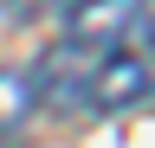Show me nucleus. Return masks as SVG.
<instances>
[{
  "instance_id": "nucleus-5",
  "label": "nucleus",
  "mask_w": 155,
  "mask_h": 148,
  "mask_svg": "<svg viewBox=\"0 0 155 148\" xmlns=\"http://www.w3.org/2000/svg\"><path fill=\"white\" fill-rule=\"evenodd\" d=\"M136 32H142V58L155 71V0H136Z\"/></svg>"
},
{
  "instance_id": "nucleus-6",
  "label": "nucleus",
  "mask_w": 155,
  "mask_h": 148,
  "mask_svg": "<svg viewBox=\"0 0 155 148\" xmlns=\"http://www.w3.org/2000/svg\"><path fill=\"white\" fill-rule=\"evenodd\" d=\"M7 7H13V20H39L45 7H58V0H7Z\"/></svg>"
},
{
  "instance_id": "nucleus-4",
  "label": "nucleus",
  "mask_w": 155,
  "mask_h": 148,
  "mask_svg": "<svg viewBox=\"0 0 155 148\" xmlns=\"http://www.w3.org/2000/svg\"><path fill=\"white\" fill-rule=\"evenodd\" d=\"M32 109H39V97H32V71L0 65V135L26 129V116H32Z\"/></svg>"
},
{
  "instance_id": "nucleus-3",
  "label": "nucleus",
  "mask_w": 155,
  "mask_h": 148,
  "mask_svg": "<svg viewBox=\"0 0 155 148\" xmlns=\"http://www.w3.org/2000/svg\"><path fill=\"white\" fill-rule=\"evenodd\" d=\"M129 26H136V0H71L65 7V39L84 52H116Z\"/></svg>"
},
{
  "instance_id": "nucleus-1",
  "label": "nucleus",
  "mask_w": 155,
  "mask_h": 148,
  "mask_svg": "<svg viewBox=\"0 0 155 148\" xmlns=\"http://www.w3.org/2000/svg\"><path fill=\"white\" fill-rule=\"evenodd\" d=\"M97 58L104 52H84V45H52L45 58L32 65V97L52 103L58 116H78V109H91V77H97Z\"/></svg>"
},
{
  "instance_id": "nucleus-2",
  "label": "nucleus",
  "mask_w": 155,
  "mask_h": 148,
  "mask_svg": "<svg viewBox=\"0 0 155 148\" xmlns=\"http://www.w3.org/2000/svg\"><path fill=\"white\" fill-rule=\"evenodd\" d=\"M155 90V71H149V58L142 52H104L97 58V77H91V109H136Z\"/></svg>"
}]
</instances>
